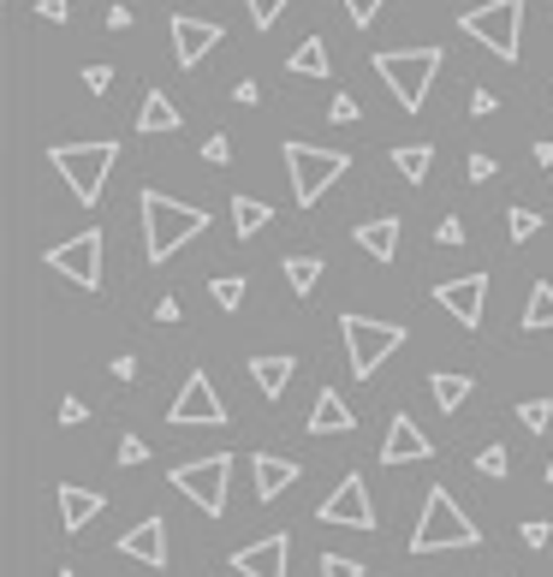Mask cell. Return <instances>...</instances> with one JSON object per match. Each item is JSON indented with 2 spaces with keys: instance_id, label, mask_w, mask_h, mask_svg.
<instances>
[{
  "instance_id": "obj_1",
  "label": "cell",
  "mask_w": 553,
  "mask_h": 577,
  "mask_svg": "<svg viewBox=\"0 0 553 577\" xmlns=\"http://www.w3.org/2000/svg\"><path fill=\"white\" fill-rule=\"evenodd\" d=\"M137 209H143V262H167L173 250L191 244V238L209 227L203 209L173 203L167 191H143V197H137Z\"/></svg>"
},
{
  "instance_id": "obj_2",
  "label": "cell",
  "mask_w": 553,
  "mask_h": 577,
  "mask_svg": "<svg viewBox=\"0 0 553 577\" xmlns=\"http://www.w3.org/2000/svg\"><path fill=\"white\" fill-rule=\"evenodd\" d=\"M369 66H375V78L399 96V108L417 114V108L429 102V84H435V72L447 66V54L441 48H387V54H375Z\"/></svg>"
},
{
  "instance_id": "obj_3",
  "label": "cell",
  "mask_w": 553,
  "mask_h": 577,
  "mask_svg": "<svg viewBox=\"0 0 553 577\" xmlns=\"http://www.w3.org/2000/svg\"><path fill=\"white\" fill-rule=\"evenodd\" d=\"M447 548H482V530L464 518L452 488H429L423 518H417V530H411V554H447Z\"/></svg>"
},
{
  "instance_id": "obj_4",
  "label": "cell",
  "mask_w": 553,
  "mask_h": 577,
  "mask_svg": "<svg viewBox=\"0 0 553 577\" xmlns=\"http://www.w3.org/2000/svg\"><path fill=\"white\" fill-rule=\"evenodd\" d=\"M48 161H54V173L66 179V191L78 197L84 209H96L113 161H120V143H108V137H102V143H54V149H48Z\"/></svg>"
},
{
  "instance_id": "obj_5",
  "label": "cell",
  "mask_w": 553,
  "mask_h": 577,
  "mask_svg": "<svg viewBox=\"0 0 553 577\" xmlns=\"http://www.w3.org/2000/svg\"><path fill=\"white\" fill-rule=\"evenodd\" d=\"M458 30L470 36V42H482L488 54L518 60V48H524V0H488V7H470L458 18Z\"/></svg>"
},
{
  "instance_id": "obj_6",
  "label": "cell",
  "mask_w": 553,
  "mask_h": 577,
  "mask_svg": "<svg viewBox=\"0 0 553 577\" xmlns=\"http://www.w3.org/2000/svg\"><path fill=\"white\" fill-rule=\"evenodd\" d=\"M339 334H345V358H351V375L369 381L399 346H405V328L399 322H369V316H339Z\"/></svg>"
},
{
  "instance_id": "obj_7",
  "label": "cell",
  "mask_w": 553,
  "mask_h": 577,
  "mask_svg": "<svg viewBox=\"0 0 553 577\" xmlns=\"http://www.w3.org/2000/svg\"><path fill=\"white\" fill-rule=\"evenodd\" d=\"M286 167H292V197L310 209L339 179V173L351 167V155H339V149H316V143H298V137H292V143H286Z\"/></svg>"
},
{
  "instance_id": "obj_8",
  "label": "cell",
  "mask_w": 553,
  "mask_h": 577,
  "mask_svg": "<svg viewBox=\"0 0 553 577\" xmlns=\"http://www.w3.org/2000/svg\"><path fill=\"white\" fill-rule=\"evenodd\" d=\"M226 476H232V453H209V459L179 464V471H173V488H179L197 512L221 518V512H226Z\"/></svg>"
},
{
  "instance_id": "obj_9",
  "label": "cell",
  "mask_w": 553,
  "mask_h": 577,
  "mask_svg": "<svg viewBox=\"0 0 553 577\" xmlns=\"http://www.w3.org/2000/svg\"><path fill=\"white\" fill-rule=\"evenodd\" d=\"M48 268L54 274H66L72 286H102V233H78V238H66V244H54L48 250Z\"/></svg>"
},
{
  "instance_id": "obj_10",
  "label": "cell",
  "mask_w": 553,
  "mask_h": 577,
  "mask_svg": "<svg viewBox=\"0 0 553 577\" xmlns=\"http://www.w3.org/2000/svg\"><path fill=\"white\" fill-rule=\"evenodd\" d=\"M167 417L179 423V429H221V423H226V405H221L215 381H209L203 369H191V381L179 387V399H173Z\"/></svg>"
},
{
  "instance_id": "obj_11",
  "label": "cell",
  "mask_w": 553,
  "mask_h": 577,
  "mask_svg": "<svg viewBox=\"0 0 553 577\" xmlns=\"http://www.w3.org/2000/svg\"><path fill=\"white\" fill-rule=\"evenodd\" d=\"M167 30H173V60H179L185 72H191V66H203V60L221 48V36H226L215 18H191V12H173V18H167Z\"/></svg>"
},
{
  "instance_id": "obj_12",
  "label": "cell",
  "mask_w": 553,
  "mask_h": 577,
  "mask_svg": "<svg viewBox=\"0 0 553 577\" xmlns=\"http://www.w3.org/2000/svg\"><path fill=\"white\" fill-rule=\"evenodd\" d=\"M435 304H447V316L458 328H482V310H488V274H458V280L435 286Z\"/></svg>"
},
{
  "instance_id": "obj_13",
  "label": "cell",
  "mask_w": 553,
  "mask_h": 577,
  "mask_svg": "<svg viewBox=\"0 0 553 577\" xmlns=\"http://www.w3.org/2000/svg\"><path fill=\"white\" fill-rule=\"evenodd\" d=\"M322 524H345V530H375V506H369V488H363V476H345V482L334 488L328 500L316 506Z\"/></svg>"
},
{
  "instance_id": "obj_14",
  "label": "cell",
  "mask_w": 553,
  "mask_h": 577,
  "mask_svg": "<svg viewBox=\"0 0 553 577\" xmlns=\"http://www.w3.org/2000/svg\"><path fill=\"white\" fill-rule=\"evenodd\" d=\"M286 566H292V536L286 530H274V536H262V542H250L232 554L238 577H286Z\"/></svg>"
},
{
  "instance_id": "obj_15",
  "label": "cell",
  "mask_w": 553,
  "mask_h": 577,
  "mask_svg": "<svg viewBox=\"0 0 553 577\" xmlns=\"http://www.w3.org/2000/svg\"><path fill=\"white\" fill-rule=\"evenodd\" d=\"M120 554L125 560H143L149 572H161V566H167V524H161V518L131 524V530L120 536Z\"/></svg>"
},
{
  "instance_id": "obj_16",
  "label": "cell",
  "mask_w": 553,
  "mask_h": 577,
  "mask_svg": "<svg viewBox=\"0 0 553 577\" xmlns=\"http://www.w3.org/2000/svg\"><path fill=\"white\" fill-rule=\"evenodd\" d=\"M435 447H429V435L417 429V423L399 411L393 423H387V441H381V464H417V459H429Z\"/></svg>"
},
{
  "instance_id": "obj_17",
  "label": "cell",
  "mask_w": 553,
  "mask_h": 577,
  "mask_svg": "<svg viewBox=\"0 0 553 577\" xmlns=\"http://www.w3.org/2000/svg\"><path fill=\"white\" fill-rule=\"evenodd\" d=\"M54 494H60V530H66V536H78L84 524L108 506V494H90V488H78V482H60Z\"/></svg>"
},
{
  "instance_id": "obj_18",
  "label": "cell",
  "mask_w": 553,
  "mask_h": 577,
  "mask_svg": "<svg viewBox=\"0 0 553 577\" xmlns=\"http://www.w3.org/2000/svg\"><path fill=\"white\" fill-rule=\"evenodd\" d=\"M250 476H256V500H280L286 488L298 482V459H274V453H256L250 459Z\"/></svg>"
},
{
  "instance_id": "obj_19",
  "label": "cell",
  "mask_w": 553,
  "mask_h": 577,
  "mask_svg": "<svg viewBox=\"0 0 553 577\" xmlns=\"http://www.w3.org/2000/svg\"><path fill=\"white\" fill-rule=\"evenodd\" d=\"M292 375H298V358H292V351H268V358H250V381L262 387V399H286Z\"/></svg>"
},
{
  "instance_id": "obj_20",
  "label": "cell",
  "mask_w": 553,
  "mask_h": 577,
  "mask_svg": "<svg viewBox=\"0 0 553 577\" xmlns=\"http://www.w3.org/2000/svg\"><path fill=\"white\" fill-rule=\"evenodd\" d=\"M351 429H357L351 405L334 393V387H322V393H316V411H310V435H351Z\"/></svg>"
},
{
  "instance_id": "obj_21",
  "label": "cell",
  "mask_w": 553,
  "mask_h": 577,
  "mask_svg": "<svg viewBox=\"0 0 553 577\" xmlns=\"http://www.w3.org/2000/svg\"><path fill=\"white\" fill-rule=\"evenodd\" d=\"M399 233H405V221H399V215L363 221V227H357V250H369L375 262H393L399 256Z\"/></svg>"
},
{
  "instance_id": "obj_22",
  "label": "cell",
  "mask_w": 553,
  "mask_h": 577,
  "mask_svg": "<svg viewBox=\"0 0 553 577\" xmlns=\"http://www.w3.org/2000/svg\"><path fill=\"white\" fill-rule=\"evenodd\" d=\"M137 131H179V108H173V96L143 90V102H137Z\"/></svg>"
},
{
  "instance_id": "obj_23",
  "label": "cell",
  "mask_w": 553,
  "mask_h": 577,
  "mask_svg": "<svg viewBox=\"0 0 553 577\" xmlns=\"http://www.w3.org/2000/svg\"><path fill=\"white\" fill-rule=\"evenodd\" d=\"M286 72H298V78H328V48H322V36H304V42L292 48V60H286Z\"/></svg>"
},
{
  "instance_id": "obj_24",
  "label": "cell",
  "mask_w": 553,
  "mask_h": 577,
  "mask_svg": "<svg viewBox=\"0 0 553 577\" xmlns=\"http://www.w3.org/2000/svg\"><path fill=\"white\" fill-rule=\"evenodd\" d=\"M280 274H286V286H292L298 298H310L316 280H322V256H280Z\"/></svg>"
},
{
  "instance_id": "obj_25",
  "label": "cell",
  "mask_w": 553,
  "mask_h": 577,
  "mask_svg": "<svg viewBox=\"0 0 553 577\" xmlns=\"http://www.w3.org/2000/svg\"><path fill=\"white\" fill-rule=\"evenodd\" d=\"M470 375H452V369H441V375H429V393H435V405L441 411H458L464 399H470Z\"/></svg>"
},
{
  "instance_id": "obj_26",
  "label": "cell",
  "mask_w": 553,
  "mask_h": 577,
  "mask_svg": "<svg viewBox=\"0 0 553 577\" xmlns=\"http://www.w3.org/2000/svg\"><path fill=\"white\" fill-rule=\"evenodd\" d=\"M393 167H399V179L423 185V179H429V167H435V149L429 143H405V149H393Z\"/></svg>"
},
{
  "instance_id": "obj_27",
  "label": "cell",
  "mask_w": 553,
  "mask_h": 577,
  "mask_svg": "<svg viewBox=\"0 0 553 577\" xmlns=\"http://www.w3.org/2000/svg\"><path fill=\"white\" fill-rule=\"evenodd\" d=\"M553 328V286L536 280L530 286V304H524V334H548Z\"/></svg>"
},
{
  "instance_id": "obj_28",
  "label": "cell",
  "mask_w": 553,
  "mask_h": 577,
  "mask_svg": "<svg viewBox=\"0 0 553 577\" xmlns=\"http://www.w3.org/2000/svg\"><path fill=\"white\" fill-rule=\"evenodd\" d=\"M268 215H274V209L262 203V197H232V233L238 238L262 233V227H268Z\"/></svg>"
},
{
  "instance_id": "obj_29",
  "label": "cell",
  "mask_w": 553,
  "mask_h": 577,
  "mask_svg": "<svg viewBox=\"0 0 553 577\" xmlns=\"http://www.w3.org/2000/svg\"><path fill=\"white\" fill-rule=\"evenodd\" d=\"M209 292H215V304H221V310H238L250 286H244V274H221V280H209Z\"/></svg>"
},
{
  "instance_id": "obj_30",
  "label": "cell",
  "mask_w": 553,
  "mask_h": 577,
  "mask_svg": "<svg viewBox=\"0 0 553 577\" xmlns=\"http://www.w3.org/2000/svg\"><path fill=\"white\" fill-rule=\"evenodd\" d=\"M518 417H524V429H530V435H542L548 423H553V405H548V399H524Z\"/></svg>"
},
{
  "instance_id": "obj_31",
  "label": "cell",
  "mask_w": 553,
  "mask_h": 577,
  "mask_svg": "<svg viewBox=\"0 0 553 577\" xmlns=\"http://www.w3.org/2000/svg\"><path fill=\"white\" fill-rule=\"evenodd\" d=\"M244 7H250V24H256V30H274V18H280L292 0H244Z\"/></svg>"
},
{
  "instance_id": "obj_32",
  "label": "cell",
  "mask_w": 553,
  "mask_h": 577,
  "mask_svg": "<svg viewBox=\"0 0 553 577\" xmlns=\"http://www.w3.org/2000/svg\"><path fill=\"white\" fill-rule=\"evenodd\" d=\"M506 227H512V238L524 244V238H536V233H542V215H536V209H512V215H506Z\"/></svg>"
},
{
  "instance_id": "obj_33",
  "label": "cell",
  "mask_w": 553,
  "mask_h": 577,
  "mask_svg": "<svg viewBox=\"0 0 553 577\" xmlns=\"http://www.w3.org/2000/svg\"><path fill=\"white\" fill-rule=\"evenodd\" d=\"M322 577H363V560H345V554H322Z\"/></svg>"
},
{
  "instance_id": "obj_34",
  "label": "cell",
  "mask_w": 553,
  "mask_h": 577,
  "mask_svg": "<svg viewBox=\"0 0 553 577\" xmlns=\"http://www.w3.org/2000/svg\"><path fill=\"white\" fill-rule=\"evenodd\" d=\"M506 447H482V453H476V471H482V476H506Z\"/></svg>"
},
{
  "instance_id": "obj_35",
  "label": "cell",
  "mask_w": 553,
  "mask_h": 577,
  "mask_svg": "<svg viewBox=\"0 0 553 577\" xmlns=\"http://www.w3.org/2000/svg\"><path fill=\"white\" fill-rule=\"evenodd\" d=\"M328 120H334V125H351V120H363V114H357V96H345V90H339L334 102H328Z\"/></svg>"
},
{
  "instance_id": "obj_36",
  "label": "cell",
  "mask_w": 553,
  "mask_h": 577,
  "mask_svg": "<svg viewBox=\"0 0 553 577\" xmlns=\"http://www.w3.org/2000/svg\"><path fill=\"white\" fill-rule=\"evenodd\" d=\"M381 7H387V0H345V18L363 30V24H375V12H381Z\"/></svg>"
},
{
  "instance_id": "obj_37",
  "label": "cell",
  "mask_w": 553,
  "mask_h": 577,
  "mask_svg": "<svg viewBox=\"0 0 553 577\" xmlns=\"http://www.w3.org/2000/svg\"><path fill=\"white\" fill-rule=\"evenodd\" d=\"M464 173H470V185H488V179H494V155H482V149H476V155L464 161Z\"/></svg>"
},
{
  "instance_id": "obj_38",
  "label": "cell",
  "mask_w": 553,
  "mask_h": 577,
  "mask_svg": "<svg viewBox=\"0 0 553 577\" xmlns=\"http://www.w3.org/2000/svg\"><path fill=\"white\" fill-rule=\"evenodd\" d=\"M143 459H149L143 435H125V441H120V464H143Z\"/></svg>"
},
{
  "instance_id": "obj_39",
  "label": "cell",
  "mask_w": 553,
  "mask_h": 577,
  "mask_svg": "<svg viewBox=\"0 0 553 577\" xmlns=\"http://www.w3.org/2000/svg\"><path fill=\"white\" fill-rule=\"evenodd\" d=\"M548 536H553V524H548V518L524 524V548H548Z\"/></svg>"
},
{
  "instance_id": "obj_40",
  "label": "cell",
  "mask_w": 553,
  "mask_h": 577,
  "mask_svg": "<svg viewBox=\"0 0 553 577\" xmlns=\"http://www.w3.org/2000/svg\"><path fill=\"white\" fill-rule=\"evenodd\" d=\"M72 12V0H36V18H48V24H60Z\"/></svg>"
},
{
  "instance_id": "obj_41",
  "label": "cell",
  "mask_w": 553,
  "mask_h": 577,
  "mask_svg": "<svg viewBox=\"0 0 553 577\" xmlns=\"http://www.w3.org/2000/svg\"><path fill=\"white\" fill-rule=\"evenodd\" d=\"M84 417H90L84 399H60V423H66V429H72V423H84Z\"/></svg>"
},
{
  "instance_id": "obj_42",
  "label": "cell",
  "mask_w": 553,
  "mask_h": 577,
  "mask_svg": "<svg viewBox=\"0 0 553 577\" xmlns=\"http://www.w3.org/2000/svg\"><path fill=\"white\" fill-rule=\"evenodd\" d=\"M108 84H113V72H108V66H84V90H96V96H102Z\"/></svg>"
},
{
  "instance_id": "obj_43",
  "label": "cell",
  "mask_w": 553,
  "mask_h": 577,
  "mask_svg": "<svg viewBox=\"0 0 553 577\" xmlns=\"http://www.w3.org/2000/svg\"><path fill=\"white\" fill-rule=\"evenodd\" d=\"M226 155H232V143H226V137L215 131V137H209V143H203V161H215V167H221Z\"/></svg>"
},
{
  "instance_id": "obj_44",
  "label": "cell",
  "mask_w": 553,
  "mask_h": 577,
  "mask_svg": "<svg viewBox=\"0 0 553 577\" xmlns=\"http://www.w3.org/2000/svg\"><path fill=\"white\" fill-rule=\"evenodd\" d=\"M435 238H441V244H464V221H441V227H435Z\"/></svg>"
},
{
  "instance_id": "obj_45",
  "label": "cell",
  "mask_w": 553,
  "mask_h": 577,
  "mask_svg": "<svg viewBox=\"0 0 553 577\" xmlns=\"http://www.w3.org/2000/svg\"><path fill=\"white\" fill-rule=\"evenodd\" d=\"M494 108H500V102H494V90H476V96H470V114H476V120H488Z\"/></svg>"
},
{
  "instance_id": "obj_46",
  "label": "cell",
  "mask_w": 553,
  "mask_h": 577,
  "mask_svg": "<svg viewBox=\"0 0 553 577\" xmlns=\"http://www.w3.org/2000/svg\"><path fill=\"white\" fill-rule=\"evenodd\" d=\"M232 102H244V108H250V102H262V84H256V78H244V84L232 90Z\"/></svg>"
},
{
  "instance_id": "obj_47",
  "label": "cell",
  "mask_w": 553,
  "mask_h": 577,
  "mask_svg": "<svg viewBox=\"0 0 553 577\" xmlns=\"http://www.w3.org/2000/svg\"><path fill=\"white\" fill-rule=\"evenodd\" d=\"M108 30H131V7H108Z\"/></svg>"
},
{
  "instance_id": "obj_48",
  "label": "cell",
  "mask_w": 553,
  "mask_h": 577,
  "mask_svg": "<svg viewBox=\"0 0 553 577\" xmlns=\"http://www.w3.org/2000/svg\"><path fill=\"white\" fill-rule=\"evenodd\" d=\"M536 167H553V137H542V143H536Z\"/></svg>"
},
{
  "instance_id": "obj_49",
  "label": "cell",
  "mask_w": 553,
  "mask_h": 577,
  "mask_svg": "<svg viewBox=\"0 0 553 577\" xmlns=\"http://www.w3.org/2000/svg\"><path fill=\"white\" fill-rule=\"evenodd\" d=\"M60 577H78V572H60Z\"/></svg>"
}]
</instances>
